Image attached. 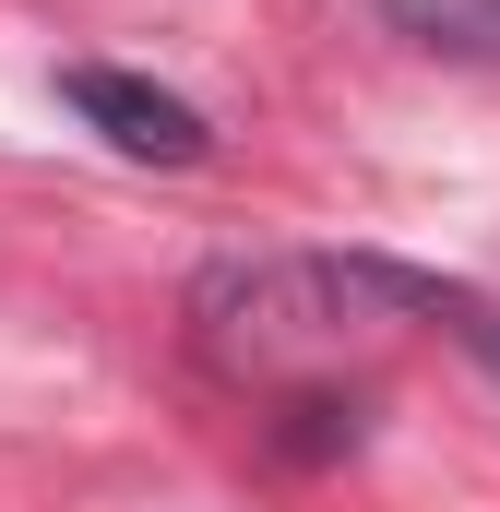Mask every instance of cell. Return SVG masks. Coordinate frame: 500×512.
I'll return each mask as SVG.
<instances>
[{"instance_id":"obj_3","label":"cell","mask_w":500,"mask_h":512,"mask_svg":"<svg viewBox=\"0 0 500 512\" xmlns=\"http://www.w3.org/2000/svg\"><path fill=\"white\" fill-rule=\"evenodd\" d=\"M381 36H405L417 60H453V72H500V0H370Z\"/></svg>"},{"instance_id":"obj_1","label":"cell","mask_w":500,"mask_h":512,"mask_svg":"<svg viewBox=\"0 0 500 512\" xmlns=\"http://www.w3.org/2000/svg\"><path fill=\"white\" fill-rule=\"evenodd\" d=\"M393 310L381 262H334V251H227L191 274V346L215 370H286V358H322L346 346V322Z\"/></svg>"},{"instance_id":"obj_2","label":"cell","mask_w":500,"mask_h":512,"mask_svg":"<svg viewBox=\"0 0 500 512\" xmlns=\"http://www.w3.org/2000/svg\"><path fill=\"white\" fill-rule=\"evenodd\" d=\"M60 96H72V120L96 131V143H120L131 167H203V155H215L203 108L167 96V84H143V72H120V60H72Z\"/></svg>"}]
</instances>
